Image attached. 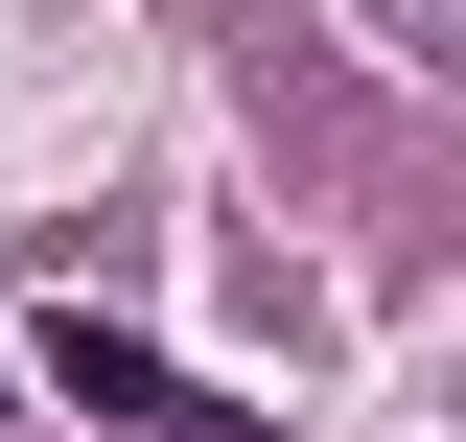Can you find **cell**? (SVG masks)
Returning a JSON list of instances; mask_svg holds the SVG:
<instances>
[{
    "label": "cell",
    "mask_w": 466,
    "mask_h": 442,
    "mask_svg": "<svg viewBox=\"0 0 466 442\" xmlns=\"http://www.w3.org/2000/svg\"><path fill=\"white\" fill-rule=\"evenodd\" d=\"M47 373H70V396H94V419H116V442H140V419H164V396H187V373H164V349H140V326H47Z\"/></svg>",
    "instance_id": "obj_1"
}]
</instances>
